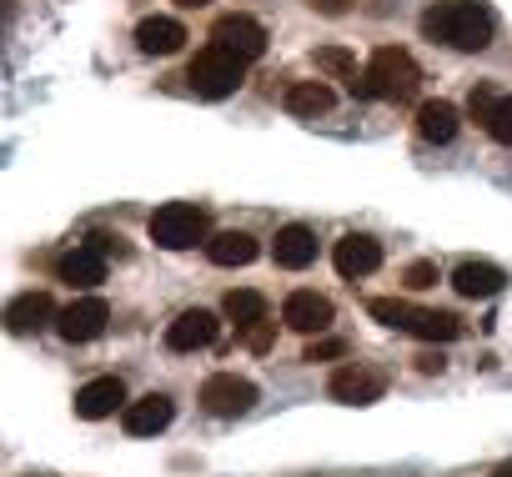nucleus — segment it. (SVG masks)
Listing matches in <instances>:
<instances>
[{
	"mask_svg": "<svg viewBox=\"0 0 512 477\" xmlns=\"http://www.w3.org/2000/svg\"><path fill=\"white\" fill-rule=\"evenodd\" d=\"M422 36L452 51H487L497 36V16L482 0H437V6L422 11Z\"/></svg>",
	"mask_w": 512,
	"mask_h": 477,
	"instance_id": "nucleus-1",
	"label": "nucleus"
},
{
	"mask_svg": "<svg viewBox=\"0 0 512 477\" xmlns=\"http://www.w3.org/2000/svg\"><path fill=\"white\" fill-rule=\"evenodd\" d=\"M417 86H422V71H417V61H412L402 46L372 51L367 71H362L357 81H347V91L362 96V101H412Z\"/></svg>",
	"mask_w": 512,
	"mask_h": 477,
	"instance_id": "nucleus-2",
	"label": "nucleus"
},
{
	"mask_svg": "<svg viewBox=\"0 0 512 477\" xmlns=\"http://www.w3.org/2000/svg\"><path fill=\"white\" fill-rule=\"evenodd\" d=\"M367 312L382 322V327H397V332H412L422 342H457L462 337V322L452 312H437V307H412V302H397V297H372Z\"/></svg>",
	"mask_w": 512,
	"mask_h": 477,
	"instance_id": "nucleus-3",
	"label": "nucleus"
},
{
	"mask_svg": "<svg viewBox=\"0 0 512 477\" xmlns=\"http://www.w3.org/2000/svg\"><path fill=\"white\" fill-rule=\"evenodd\" d=\"M241 81H246V61L236 56V51H226V46H201L196 56H191V66H186V86L201 96V101H226V96H236L241 91Z\"/></svg>",
	"mask_w": 512,
	"mask_h": 477,
	"instance_id": "nucleus-4",
	"label": "nucleus"
},
{
	"mask_svg": "<svg viewBox=\"0 0 512 477\" xmlns=\"http://www.w3.org/2000/svg\"><path fill=\"white\" fill-rule=\"evenodd\" d=\"M146 231H151V242L166 247V252H191L196 242L201 247L211 242V216L196 201H166L161 211H151V226Z\"/></svg>",
	"mask_w": 512,
	"mask_h": 477,
	"instance_id": "nucleus-5",
	"label": "nucleus"
},
{
	"mask_svg": "<svg viewBox=\"0 0 512 477\" xmlns=\"http://www.w3.org/2000/svg\"><path fill=\"white\" fill-rule=\"evenodd\" d=\"M201 407L211 417H241V412L256 407V382H246L236 372H216V377L201 382Z\"/></svg>",
	"mask_w": 512,
	"mask_h": 477,
	"instance_id": "nucleus-6",
	"label": "nucleus"
},
{
	"mask_svg": "<svg viewBox=\"0 0 512 477\" xmlns=\"http://www.w3.org/2000/svg\"><path fill=\"white\" fill-rule=\"evenodd\" d=\"M327 392H332L337 402L367 407V402H377V397L387 392V372H377V367H367V362H347L342 372H332Z\"/></svg>",
	"mask_w": 512,
	"mask_h": 477,
	"instance_id": "nucleus-7",
	"label": "nucleus"
},
{
	"mask_svg": "<svg viewBox=\"0 0 512 477\" xmlns=\"http://www.w3.org/2000/svg\"><path fill=\"white\" fill-rule=\"evenodd\" d=\"M211 41L216 46H226V51H236L241 61H256V56H267V26L262 21H251V16H221L216 26H211Z\"/></svg>",
	"mask_w": 512,
	"mask_h": 477,
	"instance_id": "nucleus-8",
	"label": "nucleus"
},
{
	"mask_svg": "<svg viewBox=\"0 0 512 477\" xmlns=\"http://www.w3.org/2000/svg\"><path fill=\"white\" fill-rule=\"evenodd\" d=\"M332 267H337L347 282L372 277V272L382 267V242H377V236H367V231H352V236H342V242L332 247Z\"/></svg>",
	"mask_w": 512,
	"mask_h": 477,
	"instance_id": "nucleus-9",
	"label": "nucleus"
},
{
	"mask_svg": "<svg viewBox=\"0 0 512 477\" xmlns=\"http://www.w3.org/2000/svg\"><path fill=\"white\" fill-rule=\"evenodd\" d=\"M106 322H111V307H106L101 297H76V302L56 317V332H61L66 342H96V337L106 332Z\"/></svg>",
	"mask_w": 512,
	"mask_h": 477,
	"instance_id": "nucleus-10",
	"label": "nucleus"
},
{
	"mask_svg": "<svg viewBox=\"0 0 512 477\" xmlns=\"http://www.w3.org/2000/svg\"><path fill=\"white\" fill-rule=\"evenodd\" d=\"M171 417H176V407H171L166 392H146V397H136V402L121 407V427L131 437H156V432L171 427Z\"/></svg>",
	"mask_w": 512,
	"mask_h": 477,
	"instance_id": "nucleus-11",
	"label": "nucleus"
},
{
	"mask_svg": "<svg viewBox=\"0 0 512 477\" xmlns=\"http://www.w3.org/2000/svg\"><path fill=\"white\" fill-rule=\"evenodd\" d=\"M216 332H221V322H216L206 307H186V312L166 327V347H171V352H201V347L216 342Z\"/></svg>",
	"mask_w": 512,
	"mask_h": 477,
	"instance_id": "nucleus-12",
	"label": "nucleus"
},
{
	"mask_svg": "<svg viewBox=\"0 0 512 477\" xmlns=\"http://www.w3.org/2000/svg\"><path fill=\"white\" fill-rule=\"evenodd\" d=\"M332 302L322 297V292H292L287 302H282V322L292 327V332H307V337H317V332H327L332 327Z\"/></svg>",
	"mask_w": 512,
	"mask_h": 477,
	"instance_id": "nucleus-13",
	"label": "nucleus"
},
{
	"mask_svg": "<svg viewBox=\"0 0 512 477\" xmlns=\"http://www.w3.org/2000/svg\"><path fill=\"white\" fill-rule=\"evenodd\" d=\"M272 257H277V267H287V272L312 267V262H317V231L302 226V221L282 226V231H277V242H272Z\"/></svg>",
	"mask_w": 512,
	"mask_h": 477,
	"instance_id": "nucleus-14",
	"label": "nucleus"
},
{
	"mask_svg": "<svg viewBox=\"0 0 512 477\" xmlns=\"http://www.w3.org/2000/svg\"><path fill=\"white\" fill-rule=\"evenodd\" d=\"M61 312H56V302L46 297V292H21L11 307H6V327L16 332V337H31V332H41V327H51Z\"/></svg>",
	"mask_w": 512,
	"mask_h": 477,
	"instance_id": "nucleus-15",
	"label": "nucleus"
},
{
	"mask_svg": "<svg viewBox=\"0 0 512 477\" xmlns=\"http://www.w3.org/2000/svg\"><path fill=\"white\" fill-rule=\"evenodd\" d=\"M116 407H126V382L121 377H96L76 392V417H86V422H101Z\"/></svg>",
	"mask_w": 512,
	"mask_h": 477,
	"instance_id": "nucleus-16",
	"label": "nucleus"
},
{
	"mask_svg": "<svg viewBox=\"0 0 512 477\" xmlns=\"http://www.w3.org/2000/svg\"><path fill=\"white\" fill-rule=\"evenodd\" d=\"M452 287H457V297H467V302H487V297H497V292L507 287V272L492 267V262H462V267L452 272Z\"/></svg>",
	"mask_w": 512,
	"mask_h": 477,
	"instance_id": "nucleus-17",
	"label": "nucleus"
},
{
	"mask_svg": "<svg viewBox=\"0 0 512 477\" xmlns=\"http://www.w3.org/2000/svg\"><path fill=\"white\" fill-rule=\"evenodd\" d=\"M136 46H141L146 56H176V51L186 46V26H181L176 16H146V21L136 26Z\"/></svg>",
	"mask_w": 512,
	"mask_h": 477,
	"instance_id": "nucleus-18",
	"label": "nucleus"
},
{
	"mask_svg": "<svg viewBox=\"0 0 512 477\" xmlns=\"http://www.w3.org/2000/svg\"><path fill=\"white\" fill-rule=\"evenodd\" d=\"M56 277L71 282V287H101L106 282V257L91 247V242H76V252H66L56 262Z\"/></svg>",
	"mask_w": 512,
	"mask_h": 477,
	"instance_id": "nucleus-19",
	"label": "nucleus"
},
{
	"mask_svg": "<svg viewBox=\"0 0 512 477\" xmlns=\"http://www.w3.org/2000/svg\"><path fill=\"white\" fill-rule=\"evenodd\" d=\"M457 126H462V116H457L452 101H422V106H417V136H422V141L447 146V141L457 136Z\"/></svg>",
	"mask_w": 512,
	"mask_h": 477,
	"instance_id": "nucleus-20",
	"label": "nucleus"
},
{
	"mask_svg": "<svg viewBox=\"0 0 512 477\" xmlns=\"http://www.w3.org/2000/svg\"><path fill=\"white\" fill-rule=\"evenodd\" d=\"M282 106H287L292 116H327V111L337 106V96H332L327 81H292L287 96H282Z\"/></svg>",
	"mask_w": 512,
	"mask_h": 477,
	"instance_id": "nucleus-21",
	"label": "nucleus"
},
{
	"mask_svg": "<svg viewBox=\"0 0 512 477\" xmlns=\"http://www.w3.org/2000/svg\"><path fill=\"white\" fill-rule=\"evenodd\" d=\"M206 257L216 267H246V262H256V236H246V231H211Z\"/></svg>",
	"mask_w": 512,
	"mask_h": 477,
	"instance_id": "nucleus-22",
	"label": "nucleus"
},
{
	"mask_svg": "<svg viewBox=\"0 0 512 477\" xmlns=\"http://www.w3.org/2000/svg\"><path fill=\"white\" fill-rule=\"evenodd\" d=\"M221 317L226 322H236V332H246V327H256V322H262L267 317V297L262 292H226L221 297Z\"/></svg>",
	"mask_w": 512,
	"mask_h": 477,
	"instance_id": "nucleus-23",
	"label": "nucleus"
},
{
	"mask_svg": "<svg viewBox=\"0 0 512 477\" xmlns=\"http://www.w3.org/2000/svg\"><path fill=\"white\" fill-rule=\"evenodd\" d=\"M317 71L332 76V81H357V76H362V71H357V56L342 51V46H322V51H317Z\"/></svg>",
	"mask_w": 512,
	"mask_h": 477,
	"instance_id": "nucleus-24",
	"label": "nucleus"
},
{
	"mask_svg": "<svg viewBox=\"0 0 512 477\" xmlns=\"http://www.w3.org/2000/svg\"><path fill=\"white\" fill-rule=\"evenodd\" d=\"M482 126H487V136H492L497 146H512V96H497Z\"/></svg>",
	"mask_w": 512,
	"mask_h": 477,
	"instance_id": "nucleus-25",
	"label": "nucleus"
},
{
	"mask_svg": "<svg viewBox=\"0 0 512 477\" xmlns=\"http://www.w3.org/2000/svg\"><path fill=\"white\" fill-rule=\"evenodd\" d=\"M272 337H277V322H267V317L256 322V327H246V332H241V342H246L251 352H272Z\"/></svg>",
	"mask_w": 512,
	"mask_h": 477,
	"instance_id": "nucleus-26",
	"label": "nucleus"
},
{
	"mask_svg": "<svg viewBox=\"0 0 512 477\" xmlns=\"http://www.w3.org/2000/svg\"><path fill=\"white\" fill-rule=\"evenodd\" d=\"M332 357H347V342L342 337H322V342H312L302 352V362H332Z\"/></svg>",
	"mask_w": 512,
	"mask_h": 477,
	"instance_id": "nucleus-27",
	"label": "nucleus"
},
{
	"mask_svg": "<svg viewBox=\"0 0 512 477\" xmlns=\"http://www.w3.org/2000/svg\"><path fill=\"white\" fill-rule=\"evenodd\" d=\"M402 282H407L412 292H422V287H437V262H412V267L402 272Z\"/></svg>",
	"mask_w": 512,
	"mask_h": 477,
	"instance_id": "nucleus-28",
	"label": "nucleus"
},
{
	"mask_svg": "<svg viewBox=\"0 0 512 477\" xmlns=\"http://www.w3.org/2000/svg\"><path fill=\"white\" fill-rule=\"evenodd\" d=\"M86 242H91L101 257H121V252H126V247H121V236H111V231H91Z\"/></svg>",
	"mask_w": 512,
	"mask_h": 477,
	"instance_id": "nucleus-29",
	"label": "nucleus"
},
{
	"mask_svg": "<svg viewBox=\"0 0 512 477\" xmlns=\"http://www.w3.org/2000/svg\"><path fill=\"white\" fill-rule=\"evenodd\" d=\"M492 101H497V96H492L487 86H477V91H472V101H467V111H472V121H487V111H492Z\"/></svg>",
	"mask_w": 512,
	"mask_h": 477,
	"instance_id": "nucleus-30",
	"label": "nucleus"
},
{
	"mask_svg": "<svg viewBox=\"0 0 512 477\" xmlns=\"http://www.w3.org/2000/svg\"><path fill=\"white\" fill-rule=\"evenodd\" d=\"M442 367H447V357H442V352H422V357H417V372H427V377H432V372H442Z\"/></svg>",
	"mask_w": 512,
	"mask_h": 477,
	"instance_id": "nucleus-31",
	"label": "nucleus"
},
{
	"mask_svg": "<svg viewBox=\"0 0 512 477\" xmlns=\"http://www.w3.org/2000/svg\"><path fill=\"white\" fill-rule=\"evenodd\" d=\"M312 6H317L322 16H342V11L352 6V0H312Z\"/></svg>",
	"mask_w": 512,
	"mask_h": 477,
	"instance_id": "nucleus-32",
	"label": "nucleus"
},
{
	"mask_svg": "<svg viewBox=\"0 0 512 477\" xmlns=\"http://www.w3.org/2000/svg\"><path fill=\"white\" fill-rule=\"evenodd\" d=\"M176 6H186V11H196V6H211V0H176Z\"/></svg>",
	"mask_w": 512,
	"mask_h": 477,
	"instance_id": "nucleus-33",
	"label": "nucleus"
},
{
	"mask_svg": "<svg viewBox=\"0 0 512 477\" xmlns=\"http://www.w3.org/2000/svg\"><path fill=\"white\" fill-rule=\"evenodd\" d=\"M492 477H512V462H502V467H497V472H492Z\"/></svg>",
	"mask_w": 512,
	"mask_h": 477,
	"instance_id": "nucleus-34",
	"label": "nucleus"
}]
</instances>
